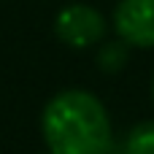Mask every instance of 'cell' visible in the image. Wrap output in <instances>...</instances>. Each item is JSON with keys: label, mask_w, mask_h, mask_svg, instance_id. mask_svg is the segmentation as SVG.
<instances>
[{"label": "cell", "mask_w": 154, "mask_h": 154, "mask_svg": "<svg viewBox=\"0 0 154 154\" xmlns=\"http://www.w3.org/2000/svg\"><path fill=\"white\" fill-rule=\"evenodd\" d=\"M41 133L51 154H108L111 119L87 89L57 92L41 116Z\"/></svg>", "instance_id": "6da1fadb"}, {"label": "cell", "mask_w": 154, "mask_h": 154, "mask_svg": "<svg viewBox=\"0 0 154 154\" xmlns=\"http://www.w3.org/2000/svg\"><path fill=\"white\" fill-rule=\"evenodd\" d=\"M54 32L70 49H87L106 35V19L97 8L84 5V3H73L57 14Z\"/></svg>", "instance_id": "7a4b0ae2"}, {"label": "cell", "mask_w": 154, "mask_h": 154, "mask_svg": "<svg viewBox=\"0 0 154 154\" xmlns=\"http://www.w3.org/2000/svg\"><path fill=\"white\" fill-rule=\"evenodd\" d=\"M114 30L138 49H154V0H122L114 11Z\"/></svg>", "instance_id": "3957f363"}, {"label": "cell", "mask_w": 154, "mask_h": 154, "mask_svg": "<svg viewBox=\"0 0 154 154\" xmlns=\"http://www.w3.org/2000/svg\"><path fill=\"white\" fill-rule=\"evenodd\" d=\"M127 57H130V43H125V41L119 38V41L106 43V46L97 51V65H100L103 73H119V70L127 65Z\"/></svg>", "instance_id": "277c9868"}, {"label": "cell", "mask_w": 154, "mask_h": 154, "mask_svg": "<svg viewBox=\"0 0 154 154\" xmlns=\"http://www.w3.org/2000/svg\"><path fill=\"white\" fill-rule=\"evenodd\" d=\"M127 154H154V122H141L127 133Z\"/></svg>", "instance_id": "5b68a950"}, {"label": "cell", "mask_w": 154, "mask_h": 154, "mask_svg": "<svg viewBox=\"0 0 154 154\" xmlns=\"http://www.w3.org/2000/svg\"><path fill=\"white\" fill-rule=\"evenodd\" d=\"M152 97H154V81H152Z\"/></svg>", "instance_id": "8992f818"}]
</instances>
